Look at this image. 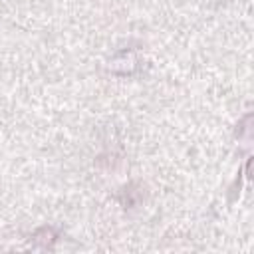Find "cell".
<instances>
[{
	"label": "cell",
	"instance_id": "obj_1",
	"mask_svg": "<svg viewBox=\"0 0 254 254\" xmlns=\"http://www.w3.org/2000/svg\"><path fill=\"white\" fill-rule=\"evenodd\" d=\"M137 54L133 50H123L119 52L115 58L109 60V65L107 69L111 73H121V75H127V73H133L137 69Z\"/></svg>",
	"mask_w": 254,
	"mask_h": 254
},
{
	"label": "cell",
	"instance_id": "obj_2",
	"mask_svg": "<svg viewBox=\"0 0 254 254\" xmlns=\"http://www.w3.org/2000/svg\"><path fill=\"white\" fill-rule=\"evenodd\" d=\"M58 240V230L54 226H42L32 234V244L36 248H52Z\"/></svg>",
	"mask_w": 254,
	"mask_h": 254
}]
</instances>
